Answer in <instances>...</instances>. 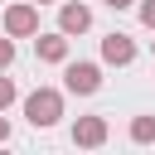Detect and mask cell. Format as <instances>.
<instances>
[{
    "label": "cell",
    "mask_w": 155,
    "mask_h": 155,
    "mask_svg": "<svg viewBox=\"0 0 155 155\" xmlns=\"http://www.w3.org/2000/svg\"><path fill=\"white\" fill-rule=\"evenodd\" d=\"M24 116H29V126H58V116H63V92H58V87H34V92L24 97Z\"/></svg>",
    "instance_id": "obj_1"
},
{
    "label": "cell",
    "mask_w": 155,
    "mask_h": 155,
    "mask_svg": "<svg viewBox=\"0 0 155 155\" xmlns=\"http://www.w3.org/2000/svg\"><path fill=\"white\" fill-rule=\"evenodd\" d=\"M63 87L78 92V97H92V92L102 87V68H97V63H68V68H63Z\"/></svg>",
    "instance_id": "obj_2"
},
{
    "label": "cell",
    "mask_w": 155,
    "mask_h": 155,
    "mask_svg": "<svg viewBox=\"0 0 155 155\" xmlns=\"http://www.w3.org/2000/svg\"><path fill=\"white\" fill-rule=\"evenodd\" d=\"M5 34L10 39H34L39 34V10L34 5H10L5 10Z\"/></svg>",
    "instance_id": "obj_3"
},
{
    "label": "cell",
    "mask_w": 155,
    "mask_h": 155,
    "mask_svg": "<svg viewBox=\"0 0 155 155\" xmlns=\"http://www.w3.org/2000/svg\"><path fill=\"white\" fill-rule=\"evenodd\" d=\"M102 140H107V116H78V121H73V145L97 150Z\"/></svg>",
    "instance_id": "obj_4"
},
{
    "label": "cell",
    "mask_w": 155,
    "mask_h": 155,
    "mask_svg": "<svg viewBox=\"0 0 155 155\" xmlns=\"http://www.w3.org/2000/svg\"><path fill=\"white\" fill-rule=\"evenodd\" d=\"M102 63H116V68L136 63V44H131V34H107V39H102Z\"/></svg>",
    "instance_id": "obj_5"
},
{
    "label": "cell",
    "mask_w": 155,
    "mask_h": 155,
    "mask_svg": "<svg viewBox=\"0 0 155 155\" xmlns=\"http://www.w3.org/2000/svg\"><path fill=\"white\" fill-rule=\"evenodd\" d=\"M34 53L44 58V63H68V34L58 29V34H39L34 39Z\"/></svg>",
    "instance_id": "obj_6"
},
{
    "label": "cell",
    "mask_w": 155,
    "mask_h": 155,
    "mask_svg": "<svg viewBox=\"0 0 155 155\" xmlns=\"http://www.w3.org/2000/svg\"><path fill=\"white\" fill-rule=\"evenodd\" d=\"M58 29L63 34H87L92 29V10L87 5H63L58 10Z\"/></svg>",
    "instance_id": "obj_7"
},
{
    "label": "cell",
    "mask_w": 155,
    "mask_h": 155,
    "mask_svg": "<svg viewBox=\"0 0 155 155\" xmlns=\"http://www.w3.org/2000/svg\"><path fill=\"white\" fill-rule=\"evenodd\" d=\"M131 140H136V145H150V140H155V116H136V121H131Z\"/></svg>",
    "instance_id": "obj_8"
},
{
    "label": "cell",
    "mask_w": 155,
    "mask_h": 155,
    "mask_svg": "<svg viewBox=\"0 0 155 155\" xmlns=\"http://www.w3.org/2000/svg\"><path fill=\"white\" fill-rule=\"evenodd\" d=\"M10 63H15V39H10V34H5V39H0V73H5V68H10Z\"/></svg>",
    "instance_id": "obj_9"
},
{
    "label": "cell",
    "mask_w": 155,
    "mask_h": 155,
    "mask_svg": "<svg viewBox=\"0 0 155 155\" xmlns=\"http://www.w3.org/2000/svg\"><path fill=\"white\" fill-rule=\"evenodd\" d=\"M10 102H15V82H10V78H0V111H5Z\"/></svg>",
    "instance_id": "obj_10"
},
{
    "label": "cell",
    "mask_w": 155,
    "mask_h": 155,
    "mask_svg": "<svg viewBox=\"0 0 155 155\" xmlns=\"http://www.w3.org/2000/svg\"><path fill=\"white\" fill-rule=\"evenodd\" d=\"M140 24H145V29H155V0H145V5H140Z\"/></svg>",
    "instance_id": "obj_11"
},
{
    "label": "cell",
    "mask_w": 155,
    "mask_h": 155,
    "mask_svg": "<svg viewBox=\"0 0 155 155\" xmlns=\"http://www.w3.org/2000/svg\"><path fill=\"white\" fill-rule=\"evenodd\" d=\"M0 140H10V121L5 116H0Z\"/></svg>",
    "instance_id": "obj_12"
},
{
    "label": "cell",
    "mask_w": 155,
    "mask_h": 155,
    "mask_svg": "<svg viewBox=\"0 0 155 155\" xmlns=\"http://www.w3.org/2000/svg\"><path fill=\"white\" fill-rule=\"evenodd\" d=\"M102 5H111V10H126V5H131V0H102Z\"/></svg>",
    "instance_id": "obj_13"
},
{
    "label": "cell",
    "mask_w": 155,
    "mask_h": 155,
    "mask_svg": "<svg viewBox=\"0 0 155 155\" xmlns=\"http://www.w3.org/2000/svg\"><path fill=\"white\" fill-rule=\"evenodd\" d=\"M39 5H48V0H39Z\"/></svg>",
    "instance_id": "obj_14"
},
{
    "label": "cell",
    "mask_w": 155,
    "mask_h": 155,
    "mask_svg": "<svg viewBox=\"0 0 155 155\" xmlns=\"http://www.w3.org/2000/svg\"><path fill=\"white\" fill-rule=\"evenodd\" d=\"M150 48H155V44H150Z\"/></svg>",
    "instance_id": "obj_15"
}]
</instances>
